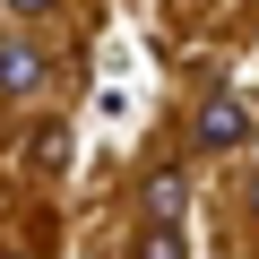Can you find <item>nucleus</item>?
I'll return each mask as SVG.
<instances>
[{
  "label": "nucleus",
  "mask_w": 259,
  "mask_h": 259,
  "mask_svg": "<svg viewBox=\"0 0 259 259\" xmlns=\"http://www.w3.org/2000/svg\"><path fill=\"white\" fill-rule=\"evenodd\" d=\"M250 199H259V190H250Z\"/></svg>",
  "instance_id": "nucleus-7"
},
{
  "label": "nucleus",
  "mask_w": 259,
  "mask_h": 259,
  "mask_svg": "<svg viewBox=\"0 0 259 259\" xmlns=\"http://www.w3.org/2000/svg\"><path fill=\"white\" fill-rule=\"evenodd\" d=\"M147 207H156V216H182V207H190V182H182V173H156V182H147Z\"/></svg>",
  "instance_id": "nucleus-4"
},
{
  "label": "nucleus",
  "mask_w": 259,
  "mask_h": 259,
  "mask_svg": "<svg viewBox=\"0 0 259 259\" xmlns=\"http://www.w3.org/2000/svg\"><path fill=\"white\" fill-rule=\"evenodd\" d=\"M130 259H190V225L182 216H147V233L130 242Z\"/></svg>",
  "instance_id": "nucleus-3"
},
{
  "label": "nucleus",
  "mask_w": 259,
  "mask_h": 259,
  "mask_svg": "<svg viewBox=\"0 0 259 259\" xmlns=\"http://www.w3.org/2000/svg\"><path fill=\"white\" fill-rule=\"evenodd\" d=\"M44 78H52V61H44L35 44H18V35L0 44V95H35Z\"/></svg>",
  "instance_id": "nucleus-2"
},
{
  "label": "nucleus",
  "mask_w": 259,
  "mask_h": 259,
  "mask_svg": "<svg viewBox=\"0 0 259 259\" xmlns=\"http://www.w3.org/2000/svg\"><path fill=\"white\" fill-rule=\"evenodd\" d=\"M9 9H26V18H35V9H52V0H9Z\"/></svg>",
  "instance_id": "nucleus-6"
},
{
  "label": "nucleus",
  "mask_w": 259,
  "mask_h": 259,
  "mask_svg": "<svg viewBox=\"0 0 259 259\" xmlns=\"http://www.w3.org/2000/svg\"><path fill=\"white\" fill-rule=\"evenodd\" d=\"M190 147H207V156H225V147H250V112H242V95H207L199 112H190Z\"/></svg>",
  "instance_id": "nucleus-1"
},
{
  "label": "nucleus",
  "mask_w": 259,
  "mask_h": 259,
  "mask_svg": "<svg viewBox=\"0 0 259 259\" xmlns=\"http://www.w3.org/2000/svg\"><path fill=\"white\" fill-rule=\"evenodd\" d=\"M61 147H69L61 130H35V139H26V164H61Z\"/></svg>",
  "instance_id": "nucleus-5"
}]
</instances>
